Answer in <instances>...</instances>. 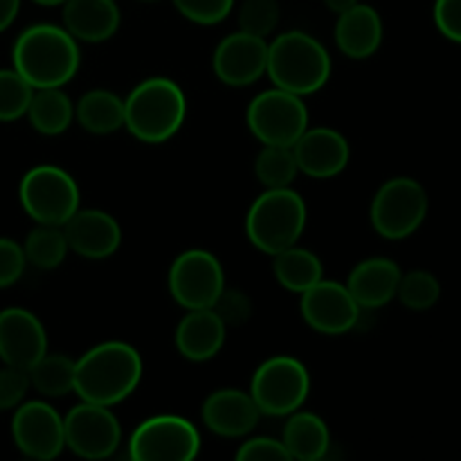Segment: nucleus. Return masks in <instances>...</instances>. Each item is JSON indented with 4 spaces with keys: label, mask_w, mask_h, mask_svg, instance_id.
Returning <instances> with one entry per match:
<instances>
[{
    "label": "nucleus",
    "mask_w": 461,
    "mask_h": 461,
    "mask_svg": "<svg viewBox=\"0 0 461 461\" xmlns=\"http://www.w3.org/2000/svg\"><path fill=\"white\" fill-rule=\"evenodd\" d=\"M142 372V356L133 345L102 342L75 360V394L86 403L113 408L138 390Z\"/></svg>",
    "instance_id": "f257e3e1"
},
{
    "label": "nucleus",
    "mask_w": 461,
    "mask_h": 461,
    "mask_svg": "<svg viewBox=\"0 0 461 461\" xmlns=\"http://www.w3.org/2000/svg\"><path fill=\"white\" fill-rule=\"evenodd\" d=\"M12 63L32 88H59L75 79L79 70V41L63 25L39 23L18 34Z\"/></svg>",
    "instance_id": "f03ea898"
},
{
    "label": "nucleus",
    "mask_w": 461,
    "mask_h": 461,
    "mask_svg": "<svg viewBox=\"0 0 461 461\" xmlns=\"http://www.w3.org/2000/svg\"><path fill=\"white\" fill-rule=\"evenodd\" d=\"M187 117V97L174 79L151 77L124 97V129L144 144L174 138Z\"/></svg>",
    "instance_id": "7ed1b4c3"
},
{
    "label": "nucleus",
    "mask_w": 461,
    "mask_h": 461,
    "mask_svg": "<svg viewBox=\"0 0 461 461\" xmlns=\"http://www.w3.org/2000/svg\"><path fill=\"white\" fill-rule=\"evenodd\" d=\"M266 75L277 88L306 97L322 90L331 79V54L306 32H284L268 43Z\"/></svg>",
    "instance_id": "20e7f679"
},
{
    "label": "nucleus",
    "mask_w": 461,
    "mask_h": 461,
    "mask_svg": "<svg viewBox=\"0 0 461 461\" xmlns=\"http://www.w3.org/2000/svg\"><path fill=\"white\" fill-rule=\"evenodd\" d=\"M306 228V203L291 187L266 189L246 214V234L266 255H277L300 243Z\"/></svg>",
    "instance_id": "39448f33"
},
{
    "label": "nucleus",
    "mask_w": 461,
    "mask_h": 461,
    "mask_svg": "<svg viewBox=\"0 0 461 461\" xmlns=\"http://www.w3.org/2000/svg\"><path fill=\"white\" fill-rule=\"evenodd\" d=\"M18 198L25 214L39 225H66L81 207L79 185L66 169L54 165L32 167L21 180Z\"/></svg>",
    "instance_id": "423d86ee"
},
{
    "label": "nucleus",
    "mask_w": 461,
    "mask_h": 461,
    "mask_svg": "<svg viewBox=\"0 0 461 461\" xmlns=\"http://www.w3.org/2000/svg\"><path fill=\"white\" fill-rule=\"evenodd\" d=\"M311 376L304 363L293 356H273L257 367L250 394L266 417H288L306 403Z\"/></svg>",
    "instance_id": "0eeeda50"
},
{
    "label": "nucleus",
    "mask_w": 461,
    "mask_h": 461,
    "mask_svg": "<svg viewBox=\"0 0 461 461\" xmlns=\"http://www.w3.org/2000/svg\"><path fill=\"white\" fill-rule=\"evenodd\" d=\"M428 216V194L421 183L399 176L378 187L369 207L372 228L390 241H401L417 232Z\"/></svg>",
    "instance_id": "6e6552de"
},
{
    "label": "nucleus",
    "mask_w": 461,
    "mask_h": 461,
    "mask_svg": "<svg viewBox=\"0 0 461 461\" xmlns=\"http://www.w3.org/2000/svg\"><path fill=\"white\" fill-rule=\"evenodd\" d=\"M246 124L261 144L293 147L309 129V108L300 95L273 86L248 104Z\"/></svg>",
    "instance_id": "1a4fd4ad"
},
{
    "label": "nucleus",
    "mask_w": 461,
    "mask_h": 461,
    "mask_svg": "<svg viewBox=\"0 0 461 461\" xmlns=\"http://www.w3.org/2000/svg\"><path fill=\"white\" fill-rule=\"evenodd\" d=\"M201 453V435L189 419L158 414L133 430L129 457L135 461H192Z\"/></svg>",
    "instance_id": "9d476101"
},
{
    "label": "nucleus",
    "mask_w": 461,
    "mask_h": 461,
    "mask_svg": "<svg viewBox=\"0 0 461 461\" xmlns=\"http://www.w3.org/2000/svg\"><path fill=\"white\" fill-rule=\"evenodd\" d=\"M171 297L185 311L212 309L225 288V270L216 255L203 248L180 252L167 275Z\"/></svg>",
    "instance_id": "9b49d317"
},
{
    "label": "nucleus",
    "mask_w": 461,
    "mask_h": 461,
    "mask_svg": "<svg viewBox=\"0 0 461 461\" xmlns=\"http://www.w3.org/2000/svg\"><path fill=\"white\" fill-rule=\"evenodd\" d=\"M66 448L81 459H108L122 444V426L111 408L81 401L63 417Z\"/></svg>",
    "instance_id": "f8f14e48"
},
{
    "label": "nucleus",
    "mask_w": 461,
    "mask_h": 461,
    "mask_svg": "<svg viewBox=\"0 0 461 461\" xmlns=\"http://www.w3.org/2000/svg\"><path fill=\"white\" fill-rule=\"evenodd\" d=\"M12 437L25 457L52 461L66 448L63 417L45 401H27L14 410Z\"/></svg>",
    "instance_id": "ddd939ff"
},
{
    "label": "nucleus",
    "mask_w": 461,
    "mask_h": 461,
    "mask_svg": "<svg viewBox=\"0 0 461 461\" xmlns=\"http://www.w3.org/2000/svg\"><path fill=\"white\" fill-rule=\"evenodd\" d=\"M300 311L313 331L324 336H342L358 324L363 309L356 304L347 284L320 279L315 286L302 293Z\"/></svg>",
    "instance_id": "4468645a"
},
{
    "label": "nucleus",
    "mask_w": 461,
    "mask_h": 461,
    "mask_svg": "<svg viewBox=\"0 0 461 461\" xmlns=\"http://www.w3.org/2000/svg\"><path fill=\"white\" fill-rule=\"evenodd\" d=\"M212 68L221 84L230 88H248L266 75L268 41L248 32H232L214 50Z\"/></svg>",
    "instance_id": "2eb2a0df"
},
{
    "label": "nucleus",
    "mask_w": 461,
    "mask_h": 461,
    "mask_svg": "<svg viewBox=\"0 0 461 461\" xmlns=\"http://www.w3.org/2000/svg\"><path fill=\"white\" fill-rule=\"evenodd\" d=\"M48 351V333L32 311L9 306L0 311V360L9 367L30 369Z\"/></svg>",
    "instance_id": "dca6fc26"
},
{
    "label": "nucleus",
    "mask_w": 461,
    "mask_h": 461,
    "mask_svg": "<svg viewBox=\"0 0 461 461\" xmlns=\"http://www.w3.org/2000/svg\"><path fill=\"white\" fill-rule=\"evenodd\" d=\"M297 169L309 178H336L349 165L351 149L345 135L329 126L306 129L293 144Z\"/></svg>",
    "instance_id": "f3484780"
},
{
    "label": "nucleus",
    "mask_w": 461,
    "mask_h": 461,
    "mask_svg": "<svg viewBox=\"0 0 461 461\" xmlns=\"http://www.w3.org/2000/svg\"><path fill=\"white\" fill-rule=\"evenodd\" d=\"M201 419L214 435L223 439H241L255 430L261 412L250 392L223 387L207 396L201 408Z\"/></svg>",
    "instance_id": "a211bd4d"
},
{
    "label": "nucleus",
    "mask_w": 461,
    "mask_h": 461,
    "mask_svg": "<svg viewBox=\"0 0 461 461\" xmlns=\"http://www.w3.org/2000/svg\"><path fill=\"white\" fill-rule=\"evenodd\" d=\"M68 246L84 259H108L122 246V228L113 214L104 210H77L63 225Z\"/></svg>",
    "instance_id": "6ab92c4d"
},
{
    "label": "nucleus",
    "mask_w": 461,
    "mask_h": 461,
    "mask_svg": "<svg viewBox=\"0 0 461 461\" xmlns=\"http://www.w3.org/2000/svg\"><path fill=\"white\" fill-rule=\"evenodd\" d=\"M61 21L79 43H104L120 30L122 12L115 0H66Z\"/></svg>",
    "instance_id": "aec40b11"
},
{
    "label": "nucleus",
    "mask_w": 461,
    "mask_h": 461,
    "mask_svg": "<svg viewBox=\"0 0 461 461\" xmlns=\"http://www.w3.org/2000/svg\"><path fill=\"white\" fill-rule=\"evenodd\" d=\"M401 275L403 273L396 261L387 259V257H369L354 266L347 277V288L360 309H383L396 297Z\"/></svg>",
    "instance_id": "412c9836"
},
{
    "label": "nucleus",
    "mask_w": 461,
    "mask_h": 461,
    "mask_svg": "<svg viewBox=\"0 0 461 461\" xmlns=\"http://www.w3.org/2000/svg\"><path fill=\"white\" fill-rule=\"evenodd\" d=\"M228 327L212 309H194L185 313L176 327V349L192 363H205L223 349Z\"/></svg>",
    "instance_id": "4be33fe9"
},
{
    "label": "nucleus",
    "mask_w": 461,
    "mask_h": 461,
    "mask_svg": "<svg viewBox=\"0 0 461 461\" xmlns=\"http://www.w3.org/2000/svg\"><path fill=\"white\" fill-rule=\"evenodd\" d=\"M338 50L345 57L369 59L378 52L383 43V18L372 5L356 3L347 12L338 14L336 30H333Z\"/></svg>",
    "instance_id": "5701e85b"
},
{
    "label": "nucleus",
    "mask_w": 461,
    "mask_h": 461,
    "mask_svg": "<svg viewBox=\"0 0 461 461\" xmlns=\"http://www.w3.org/2000/svg\"><path fill=\"white\" fill-rule=\"evenodd\" d=\"M282 444L286 446L291 461H318L327 457L331 446V432L327 423L313 412L295 410L288 414V421L282 432Z\"/></svg>",
    "instance_id": "b1692460"
},
{
    "label": "nucleus",
    "mask_w": 461,
    "mask_h": 461,
    "mask_svg": "<svg viewBox=\"0 0 461 461\" xmlns=\"http://www.w3.org/2000/svg\"><path fill=\"white\" fill-rule=\"evenodd\" d=\"M75 120L86 133L113 135L124 129V99L106 88L81 95L75 106Z\"/></svg>",
    "instance_id": "393cba45"
},
{
    "label": "nucleus",
    "mask_w": 461,
    "mask_h": 461,
    "mask_svg": "<svg viewBox=\"0 0 461 461\" xmlns=\"http://www.w3.org/2000/svg\"><path fill=\"white\" fill-rule=\"evenodd\" d=\"M25 117L32 129L41 135H61L70 129L75 120V104L68 97L63 86L59 88H34Z\"/></svg>",
    "instance_id": "a878e982"
},
{
    "label": "nucleus",
    "mask_w": 461,
    "mask_h": 461,
    "mask_svg": "<svg viewBox=\"0 0 461 461\" xmlns=\"http://www.w3.org/2000/svg\"><path fill=\"white\" fill-rule=\"evenodd\" d=\"M273 273L279 286L291 293H300V295L315 286L320 279H324L322 259L313 250H306L297 243L275 255Z\"/></svg>",
    "instance_id": "bb28decb"
},
{
    "label": "nucleus",
    "mask_w": 461,
    "mask_h": 461,
    "mask_svg": "<svg viewBox=\"0 0 461 461\" xmlns=\"http://www.w3.org/2000/svg\"><path fill=\"white\" fill-rule=\"evenodd\" d=\"M30 387H34L45 399H61L75 392V360L66 354L45 351L30 369Z\"/></svg>",
    "instance_id": "cd10ccee"
},
{
    "label": "nucleus",
    "mask_w": 461,
    "mask_h": 461,
    "mask_svg": "<svg viewBox=\"0 0 461 461\" xmlns=\"http://www.w3.org/2000/svg\"><path fill=\"white\" fill-rule=\"evenodd\" d=\"M68 239L61 225H39L32 230L23 243V252H25L27 264L41 270H54L66 261Z\"/></svg>",
    "instance_id": "c85d7f7f"
},
{
    "label": "nucleus",
    "mask_w": 461,
    "mask_h": 461,
    "mask_svg": "<svg viewBox=\"0 0 461 461\" xmlns=\"http://www.w3.org/2000/svg\"><path fill=\"white\" fill-rule=\"evenodd\" d=\"M255 174L257 180L264 185V189L291 187L293 180L300 174L293 147L264 144V149H261L255 160Z\"/></svg>",
    "instance_id": "c756f323"
},
{
    "label": "nucleus",
    "mask_w": 461,
    "mask_h": 461,
    "mask_svg": "<svg viewBox=\"0 0 461 461\" xmlns=\"http://www.w3.org/2000/svg\"><path fill=\"white\" fill-rule=\"evenodd\" d=\"M396 297H399L405 309L428 311L439 302L441 284L428 270H412L408 275H401Z\"/></svg>",
    "instance_id": "7c9ffc66"
},
{
    "label": "nucleus",
    "mask_w": 461,
    "mask_h": 461,
    "mask_svg": "<svg viewBox=\"0 0 461 461\" xmlns=\"http://www.w3.org/2000/svg\"><path fill=\"white\" fill-rule=\"evenodd\" d=\"M34 88L14 68L0 70V122H16L25 117Z\"/></svg>",
    "instance_id": "2f4dec72"
},
{
    "label": "nucleus",
    "mask_w": 461,
    "mask_h": 461,
    "mask_svg": "<svg viewBox=\"0 0 461 461\" xmlns=\"http://www.w3.org/2000/svg\"><path fill=\"white\" fill-rule=\"evenodd\" d=\"M279 16L282 9L277 0H243L239 9V30L268 39L277 30Z\"/></svg>",
    "instance_id": "473e14b6"
},
{
    "label": "nucleus",
    "mask_w": 461,
    "mask_h": 461,
    "mask_svg": "<svg viewBox=\"0 0 461 461\" xmlns=\"http://www.w3.org/2000/svg\"><path fill=\"white\" fill-rule=\"evenodd\" d=\"M187 21L196 25H219L234 9V0H171Z\"/></svg>",
    "instance_id": "72a5a7b5"
},
{
    "label": "nucleus",
    "mask_w": 461,
    "mask_h": 461,
    "mask_svg": "<svg viewBox=\"0 0 461 461\" xmlns=\"http://www.w3.org/2000/svg\"><path fill=\"white\" fill-rule=\"evenodd\" d=\"M212 311L223 320L225 327H241L250 320L252 315V302L250 297L246 295L239 288H228L225 286L221 291V295L216 297V302L212 304Z\"/></svg>",
    "instance_id": "f704fd0d"
},
{
    "label": "nucleus",
    "mask_w": 461,
    "mask_h": 461,
    "mask_svg": "<svg viewBox=\"0 0 461 461\" xmlns=\"http://www.w3.org/2000/svg\"><path fill=\"white\" fill-rule=\"evenodd\" d=\"M27 390H30V376L25 369L5 365L0 369V412L16 410L25 399Z\"/></svg>",
    "instance_id": "c9c22d12"
},
{
    "label": "nucleus",
    "mask_w": 461,
    "mask_h": 461,
    "mask_svg": "<svg viewBox=\"0 0 461 461\" xmlns=\"http://www.w3.org/2000/svg\"><path fill=\"white\" fill-rule=\"evenodd\" d=\"M239 461H291L286 446L282 439L273 437H252L246 439L237 450Z\"/></svg>",
    "instance_id": "e433bc0d"
},
{
    "label": "nucleus",
    "mask_w": 461,
    "mask_h": 461,
    "mask_svg": "<svg viewBox=\"0 0 461 461\" xmlns=\"http://www.w3.org/2000/svg\"><path fill=\"white\" fill-rule=\"evenodd\" d=\"M27 259L21 243L0 237V288H9L23 277Z\"/></svg>",
    "instance_id": "4c0bfd02"
},
{
    "label": "nucleus",
    "mask_w": 461,
    "mask_h": 461,
    "mask_svg": "<svg viewBox=\"0 0 461 461\" xmlns=\"http://www.w3.org/2000/svg\"><path fill=\"white\" fill-rule=\"evenodd\" d=\"M435 23L446 39L461 43V0H437Z\"/></svg>",
    "instance_id": "58836bf2"
},
{
    "label": "nucleus",
    "mask_w": 461,
    "mask_h": 461,
    "mask_svg": "<svg viewBox=\"0 0 461 461\" xmlns=\"http://www.w3.org/2000/svg\"><path fill=\"white\" fill-rule=\"evenodd\" d=\"M18 9H21V0H0V32L9 30V25L16 21Z\"/></svg>",
    "instance_id": "ea45409f"
},
{
    "label": "nucleus",
    "mask_w": 461,
    "mask_h": 461,
    "mask_svg": "<svg viewBox=\"0 0 461 461\" xmlns=\"http://www.w3.org/2000/svg\"><path fill=\"white\" fill-rule=\"evenodd\" d=\"M322 3L327 5L329 12L342 14V12H347L349 7H354L356 3H360V0H322Z\"/></svg>",
    "instance_id": "a19ab883"
},
{
    "label": "nucleus",
    "mask_w": 461,
    "mask_h": 461,
    "mask_svg": "<svg viewBox=\"0 0 461 461\" xmlns=\"http://www.w3.org/2000/svg\"><path fill=\"white\" fill-rule=\"evenodd\" d=\"M36 5H43V7H61L66 0H34Z\"/></svg>",
    "instance_id": "79ce46f5"
},
{
    "label": "nucleus",
    "mask_w": 461,
    "mask_h": 461,
    "mask_svg": "<svg viewBox=\"0 0 461 461\" xmlns=\"http://www.w3.org/2000/svg\"><path fill=\"white\" fill-rule=\"evenodd\" d=\"M140 3H158V0H140Z\"/></svg>",
    "instance_id": "37998d69"
}]
</instances>
